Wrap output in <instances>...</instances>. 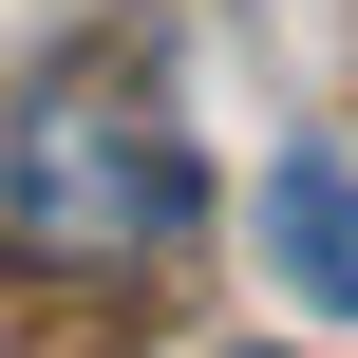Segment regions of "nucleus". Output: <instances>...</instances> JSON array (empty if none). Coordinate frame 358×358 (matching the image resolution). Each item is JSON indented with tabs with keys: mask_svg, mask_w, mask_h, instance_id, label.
<instances>
[{
	"mask_svg": "<svg viewBox=\"0 0 358 358\" xmlns=\"http://www.w3.org/2000/svg\"><path fill=\"white\" fill-rule=\"evenodd\" d=\"M189 227H208V170L132 57L19 76V113H0V264L19 283H151V264H189Z\"/></svg>",
	"mask_w": 358,
	"mask_h": 358,
	"instance_id": "obj_1",
	"label": "nucleus"
},
{
	"mask_svg": "<svg viewBox=\"0 0 358 358\" xmlns=\"http://www.w3.org/2000/svg\"><path fill=\"white\" fill-rule=\"evenodd\" d=\"M264 264H283L321 321H358V151L340 132H302V151L264 170Z\"/></svg>",
	"mask_w": 358,
	"mask_h": 358,
	"instance_id": "obj_2",
	"label": "nucleus"
}]
</instances>
